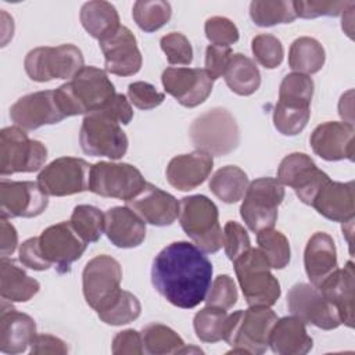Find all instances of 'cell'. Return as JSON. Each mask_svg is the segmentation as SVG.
Masks as SVG:
<instances>
[{
    "label": "cell",
    "instance_id": "cell-1",
    "mask_svg": "<svg viewBox=\"0 0 355 355\" xmlns=\"http://www.w3.org/2000/svg\"><path fill=\"white\" fill-rule=\"evenodd\" d=\"M212 272L211 261L198 247L189 241H173L155 255L151 283L172 305L191 309L205 301Z\"/></svg>",
    "mask_w": 355,
    "mask_h": 355
},
{
    "label": "cell",
    "instance_id": "cell-2",
    "mask_svg": "<svg viewBox=\"0 0 355 355\" xmlns=\"http://www.w3.org/2000/svg\"><path fill=\"white\" fill-rule=\"evenodd\" d=\"M54 92L65 116L98 111L116 94L107 72L92 65L79 69Z\"/></svg>",
    "mask_w": 355,
    "mask_h": 355
},
{
    "label": "cell",
    "instance_id": "cell-3",
    "mask_svg": "<svg viewBox=\"0 0 355 355\" xmlns=\"http://www.w3.org/2000/svg\"><path fill=\"white\" fill-rule=\"evenodd\" d=\"M277 315L269 306H250L227 315L223 340L232 347V354H263L269 345L270 331Z\"/></svg>",
    "mask_w": 355,
    "mask_h": 355
},
{
    "label": "cell",
    "instance_id": "cell-4",
    "mask_svg": "<svg viewBox=\"0 0 355 355\" xmlns=\"http://www.w3.org/2000/svg\"><path fill=\"white\" fill-rule=\"evenodd\" d=\"M179 222L196 247L205 254H214L223 245L218 207L202 194L182 198Z\"/></svg>",
    "mask_w": 355,
    "mask_h": 355
},
{
    "label": "cell",
    "instance_id": "cell-5",
    "mask_svg": "<svg viewBox=\"0 0 355 355\" xmlns=\"http://www.w3.org/2000/svg\"><path fill=\"white\" fill-rule=\"evenodd\" d=\"M234 272L250 306H272L279 300L280 283L259 248H250L236 261Z\"/></svg>",
    "mask_w": 355,
    "mask_h": 355
},
{
    "label": "cell",
    "instance_id": "cell-6",
    "mask_svg": "<svg viewBox=\"0 0 355 355\" xmlns=\"http://www.w3.org/2000/svg\"><path fill=\"white\" fill-rule=\"evenodd\" d=\"M190 139L198 151L222 157L237 148L240 130L234 116L222 107H215L197 116L190 125Z\"/></svg>",
    "mask_w": 355,
    "mask_h": 355
},
{
    "label": "cell",
    "instance_id": "cell-7",
    "mask_svg": "<svg viewBox=\"0 0 355 355\" xmlns=\"http://www.w3.org/2000/svg\"><path fill=\"white\" fill-rule=\"evenodd\" d=\"M79 143L85 154L111 159L122 158L129 144L121 123L103 110L85 115L79 132Z\"/></svg>",
    "mask_w": 355,
    "mask_h": 355
},
{
    "label": "cell",
    "instance_id": "cell-8",
    "mask_svg": "<svg viewBox=\"0 0 355 355\" xmlns=\"http://www.w3.org/2000/svg\"><path fill=\"white\" fill-rule=\"evenodd\" d=\"M85 60L80 49L67 43L55 47L43 46L31 50L24 61L25 72L35 82L72 79L82 69Z\"/></svg>",
    "mask_w": 355,
    "mask_h": 355
},
{
    "label": "cell",
    "instance_id": "cell-9",
    "mask_svg": "<svg viewBox=\"0 0 355 355\" xmlns=\"http://www.w3.org/2000/svg\"><path fill=\"white\" fill-rule=\"evenodd\" d=\"M243 197L240 215L251 232L258 233L275 226L277 208L284 198V187L277 179L259 178L252 180Z\"/></svg>",
    "mask_w": 355,
    "mask_h": 355
},
{
    "label": "cell",
    "instance_id": "cell-10",
    "mask_svg": "<svg viewBox=\"0 0 355 355\" xmlns=\"http://www.w3.org/2000/svg\"><path fill=\"white\" fill-rule=\"evenodd\" d=\"M47 159V148L28 137L24 129L8 126L0 132V175L36 172Z\"/></svg>",
    "mask_w": 355,
    "mask_h": 355
},
{
    "label": "cell",
    "instance_id": "cell-11",
    "mask_svg": "<svg viewBox=\"0 0 355 355\" xmlns=\"http://www.w3.org/2000/svg\"><path fill=\"white\" fill-rule=\"evenodd\" d=\"M146 183L141 172L130 164L100 161L90 166L89 190L101 197L129 201Z\"/></svg>",
    "mask_w": 355,
    "mask_h": 355
},
{
    "label": "cell",
    "instance_id": "cell-12",
    "mask_svg": "<svg viewBox=\"0 0 355 355\" xmlns=\"http://www.w3.org/2000/svg\"><path fill=\"white\" fill-rule=\"evenodd\" d=\"M122 268L110 255L92 258L82 273L83 295L90 308L96 312L104 309L122 290Z\"/></svg>",
    "mask_w": 355,
    "mask_h": 355
},
{
    "label": "cell",
    "instance_id": "cell-13",
    "mask_svg": "<svg viewBox=\"0 0 355 355\" xmlns=\"http://www.w3.org/2000/svg\"><path fill=\"white\" fill-rule=\"evenodd\" d=\"M90 166L85 159L61 157L46 165L37 176V184L47 196L64 197L89 190Z\"/></svg>",
    "mask_w": 355,
    "mask_h": 355
},
{
    "label": "cell",
    "instance_id": "cell-14",
    "mask_svg": "<svg viewBox=\"0 0 355 355\" xmlns=\"http://www.w3.org/2000/svg\"><path fill=\"white\" fill-rule=\"evenodd\" d=\"M288 311L304 323L323 330H333L341 324L337 308L329 302L318 287L297 283L287 293Z\"/></svg>",
    "mask_w": 355,
    "mask_h": 355
},
{
    "label": "cell",
    "instance_id": "cell-15",
    "mask_svg": "<svg viewBox=\"0 0 355 355\" xmlns=\"http://www.w3.org/2000/svg\"><path fill=\"white\" fill-rule=\"evenodd\" d=\"M277 180L294 189L304 204L312 205L320 189L330 182V178L316 166L309 155L291 153L282 159L277 168Z\"/></svg>",
    "mask_w": 355,
    "mask_h": 355
},
{
    "label": "cell",
    "instance_id": "cell-16",
    "mask_svg": "<svg viewBox=\"0 0 355 355\" xmlns=\"http://www.w3.org/2000/svg\"><path fill=\"white\" fill-rule=\"evenodd\" d=\"M39 247L43 258L62 275L68 273L71 265L83 255L87 243L75 232L69 222H60L42 232Z\"/></svg>",
    "mask_w": 355,
    "mask_h": 355
},
{
    "label": "cell",
    "instance_id": "cell-17",
    "mask_svg": "<svg viewBox=\"0 0 355 355\" xmlns=\"http://www.w3.org/2000/svg\"><path fill=\"white\" fill-rule=\"evenodd\" d=\"M162 86L183 107H197L202 104L212 92L214 79L205 69L200 68H166L161 76Z\"/></svg>",
    "mask_w": 355,
    "mask_h": 355
},
{
    "label": "cell",
    "instance_id": "cell-18",
    "mask_svg": "<svg viewBox=\"0 0 355 355\" xmlns=\"http://www.w3.org/2000/svg\"><path fill=\"white\" fill-rule=\"evenodd\" d=\"M49 196L37 182H0V215L1 218H35L46 211Z\"/></svg>",
    "mask_w": 355,
    "mask_h": 355
},
{
    "label": "cell",
    "instance_id": "cell-19",
    "mask_svg": "<svg viewBox=\"0 0 355 355\" xmlns=\"http://www.w3.org/2000/svg\"><path fill=\"white\" fill-rule=\"evenodd\" d=\"M11 121L24 130H33L44 125L58 123L64 118L54 90L35 92L18 98L10 108Z\"/></svg>",
    "mask_w": 355,
    "mask_h": 355
},
{
    "label": "cell",
    "instance_id": "cell-20",
    "mask_svg": "<svg viewBox=\"0 0 355 355\" xmlns=\"http://www.w3.org/2000/svg\"><path fill=\"white\" fill-rule=\"evenodd\" d=\"M105 60V71L118 76H130L141 68V53L132 31L121 25L112 35L98 42Z\"/></svg>",
    "mask_w": 355,
    "mask_h": 355
},
{
    "label": "cell",
    "instance_id": "cell-21",
    "mask_svg": "<svg viewBox=\"0 0 355 355\" xmlns=\"http://www.w3.org/2000/svg\"><path fill=\"white\" fill-rule=\"evenodd\" d=\"M355 129L348 122H324L311 133L309 143L316 155L326 161L354 159Z\"/></svg>",
    "mask_w": 355,
    "mask_h": 355
},
{
    "label": "cell",
    "instance_id": "cell-22",
    "mask_svg": "<svg viewBox=\"0 0 355 355\" xmlns=\"http://www.w3.org/2000/svg\"><path fill=\"white\" fill-rule=\"evenodd\" d=\"M126 207L135 211L146 223L161 227L176 220L180 202L172 194L147 182L137 196L126 201Z\"/></svg>",
    "mask_w": 355,
    "mask_h": 355
},
{
    "label": "cell",
    "instance_id": "cell-23",
    "mask_svg": "<svg viewBox=\"0 0 355 355\" xmlns=\"http://www.w3.org/2000/svg\"><path fill=\"white\" fill-rule=\"evenodd\" d=\"M214 166L212 155L193 151L173 157L166 166V179L178 190L189 191L205 182Z\"/></svg>",
    "mask_w": 355,
    "mask_h": 355
},
{
    "label": "cell",
    "instance_id": "cell-24",
    "mask_svg": "<svg viewBox=\"0 0 355 355\" xmlns=\"http://www.w3.org/2000/svg\"><path fill=\"white\" fill-rule=\"evenodd\" d=\"M318 288L323 297L337 308L341 323L354 327L355 275L352 261H348L341 269L337 268L318 286Z\"/></svg>",
    "mask_w": 355,
    "mask_h": 355
},
{
    "label": "cell",
    "instance_id": "cell-25",
    "mask_svg": "<svg viewBox=\"0 0 355 355\" xmlns=\"http://www.w3.org/2000/svg\"><path fill=\"white\" fill-rule=\"evenodd\" d=\"M104 215V233L115 247L133 248L144 241L146 222L129 207H114Z\"/></svg>",
    "mask_w": 355,
    "mask_h": 355
},
{
    "label": "cell",
    "instance_id": "cell-26",
    "mask_svg": "<svg viewBox=\"0 0 355 355\" xmlns=\"http://www.w3.org/2000/svg\"><path fill=\"white\" fill-rule=\"evenodd\" d=\"M36 336L35 320L12 306L6 309L1 304L0 315V351L10 355L24 352Z\"/></svg>",
    "mask_w": 355,
    "mask_h": 355
},
{
    "label": "cell",
    "instance_id": "cell-27",
    "mask_svg": "<svg viewBox=\"0 0 355 355\" xmlns=\"http://www.w3.org/2000/svg\"><path fill=\"white\" fill-rule=\"evenodd\" d=\"M312 207L326 219L333 222H347L355 215L354 182H329L315 197Z\"/></svg>",
    "mask_w": 355,
    "mask_h": 355
},
{
    "label": "cell",
    "instance_id": "cell-28",
    "mask_svg": "<svg viewBox=\"0 0 355 355\" xmlns=\"http://www.w3.org/2000/svg\"><path fill=\"white\" fill-rule=\"evenodd\" d=\"M304 266L315 287L337 269V251L331 236L324 232L311 236L304 251Z\"/></svg>",
    "mask_w": 355,
    "mask_h": 355
},
{
    "label": "cell",
    "instance_id": "cell-29",
    "mask_svg": "<svg viewBox=\"0 0 355 355\" xmlns=\"http://www.w3.org/2000/svg\"><path fill=\"white\" fill-rule=\"evenodd\" d=\"M269 345L277 355H305L312 349L313 340L306 333L305 323L293 315L277 319L269 336Z\"/></svg>",
    "mask_w": 355,
    "mask_h": 355
},
{
    "label": "cell",
    "instance_id": "cell-30",
    "mask_svg": "<svg viewBox=\"0 0 355 355\" xmlns=\"http://www.w3.org/2000/svg\"><path fill=\"white\" fill-rule=\"evenodd\" d=\"M40 290L36 279L28 276L12 259L1 257L0 261V293L10 302H26Z\"/></svg>",
    "mask_w": 355,
    "mask_h": 355
},
{
    "label": "cell",
    "instance_id": "cell-31",
    "mask_svg": "<svg viewBox=\"0 0 355 355\" xmlns=\"http://www.w3.org/2000/svg\"><path fill=\"white\" fill-rule=\"evenodd\" d=\"M79 18L85 31L98 42L112 35L121 26L116 8L103 0L85 3L80 8Z\"/></svg>",
    "mask_w": 355,
    "mask_h": 355
},
{
    "label": "cell",
    "instance_id": "cell-32",
    "mask_svg": "<svg viewBox=\"0 0 355 355\" xmlns=\"http://www.w3.org/2000/svg\"><path fill=\"white\" fill-rule=\"evenodd\" d=\"M227 87L239 96H250L259 89L261 73L255 62L241 53L232 55L223 73Z\"/></svg>",
    "mask_w": 355,
    "mask_h": 355
},
{
    "label": "cell",
    "instance_id": "cell-33",
    "mask_svg": "<svg viewBox=\"0 0 355 355\" xmlns=\"http://www.w3.org/2000/svg\"><path fill=\"white\" fill-rule=\"evenodd\" d=\"M326 61L323 46L313 37L301 36L295 39L288 50V67L304 75L319 72Z\"/></svg>",
    "mask_w": 355,
    "mask_h": 355
},
{
    "label": "cell",
    "instance_id": "cell-34",
    "mask_svg": "<svg viewBox=\"0 0 355 355\" xmlns=\"http://www.w3.org/2000/svg\"><path fill=\"white\" fill-rule=\"evenodd\" d=\"M311 116V103L279 98L273 110V125L284 136H295L304 130Z\"/></svg>",
    "mask_w": 355,
    "mask_h": 355
},
{
    "label": "cell",
    "instance_id": "cell-35",
    "mask_svg": "<svg viewBox=\"0 0 355 355\" xmlns=\"http://www.w3.org/2000/svg\"><path fill=\"white\" fill-rule=\"evenodd\" d=\"M248 184L247 173L236 165L222 166L209 179V190L226 204H233L241 200Z\"/></svg>",
    "mask_w": 355,
    "mask_h": 355
},
{
    "label": "cell",
    "instance_id": "cell-36",
    "mask_svg": "<svg viewBox=\"0 0 355 355\" xmlns=\"http://www.w3.org/2000/svg\"><path fill=\"white\" fill-rule=\"evenodd\" d=\"M144 351L151 355L182 354L186 344L171 327L161 323H151L141 331Z\"/></svg>",
    "mask_w": 355,
    "mask_h": 355
},
{
    "label": "cell",
    "instance_id": "cell-37",
    "mask_svg": "<svg viewBox=\"0 0 355 355\" xmlns=\"http://www.w3.org/2000/svg\"><path fill=\"white\" fill-rule=\"evenodd\" d=\"M250 17L258 26L290 24L297 18L293 1L287 0H254L250 4Z\"/></svg>",
    "mask_w": 355,
    "mask_h": 355
},
{
    "label": "cell",
    "instance_id": "cell-38",
    "mask_svg": "<svg viewBox=\"0 0 355 355\" xmlns=\"http://www.w3.org/2000/svg\"><path fill=\"white\" fill-rule=\"evenodd\" d=\"M141 305L136 295L121 290L119 294L101 311L97 312L101 322L111 326H121L136 320L140 316Z\"/></svg>",
    "mask_w": 355,
    "mask_h": 355
},
{
    "label": "cell",
    "instance_id": "cell-39",
    "mask_svg": "<svg viewBox=\"0 0 355 355\" xmlns=\"http://www.w3.org/2000/svg\"><path fill=\"white\" fill-rule=\"evenodd\" d=\"M132 15L137 26L150 33L158 31L171 19L172 7L162 0H139L133 4Z\"/></svg>",
    "mask_w": 355,
    "mask_h": 355
},
{
    "label": "cell",
    "instance_id": "cell-40",
    "mask_svg": "<svg viewBox=\"0 0 355 355\" xmlns=\"http://www.w3.org/2000/svg\"><path fill=\"white\" fill-rule=\"evenodd\" d=\"M257 243L270 268L283 269L288 265L291 257L290 243L282 232L273 227L263 229L257 233Z\"/></svg>",
    "mask_w": 355,
    "mask_h": 355
},
{
    "label": "cell",
    "instance_id": "cell-41",
    "mask_svg": "<svg viewBox=\"0 0 355 355\" xmlns=\"http://www.w3.org/2000/svg\"><path fill=\"white\" fill-rule=\"evenodd\" d=\"M69 223L87 244L96 243L104 233L105 215L93 205L82 204L73 208Z\"/></svg>",
    "mask_w": 355,
    "mask_h": 355
},
{
    "label": "cell",
    "instance_id": "cell-42",
    "mask_svg": "<svg viewBox=\"0 0 355 355\" xmlns=\"http://www.w3.org/2000/svg\"><path fill=\"white\" fill-rule=\"evenodd\" d=\"M227 319L226 309L207 305L200 309L193 320L196 336L204 343H218L223 340L225 323Z\"/></svg>",
    "mask_w": 355,
    "mask_h": 355
},
{
    "label": "cell",
    "instance_id": "cell-43",
    "mask_svg": "<svg viewBox=\"0 0 355 355\" xmlns=\"http://www.w3.org/2000/svg\"><path fill=\"white\" fill-rule=\"evenodd\" d=\"M251 50L255 60L265 68L273 69L277 68L284 55L282 42L269 33L257 35L251 42Z\"/></svg>",
    "mask_w": 355,
    "mask_h": 355
},
{
    "label": "cell",
    "instance_id": "cell-44",
    "mask_svg": "<svg viewBox=\"0 0 355 355\" xmlns=\"http://www.w3.org/2000/svg\"><path fill=\"white\" fill-rule=\"evenodd\" d=\"M161 49L172 65H190L193 61V47L189 39L180 32H171L161 37Z\"/></svg>",
    "mask_w": 355,
    "mask_h": 355
},
{
    "label": "cell",
    "instance_id": "cell-45",
    "mask_svg": "<svg viewBox=\"0 0 355 355\" xmlns=\"http://www.w3.org/2000/svg\"><path fill=\"white\" fill-rule=\"evenodd\" d=\"M237 288L234 280L229 275H219L211 283L209 291L205 297L207 305L230 309L237 302Z\"/></svg>",
    "mask_w": 355,
    "mask_h": 355
},
{
    "label": "cell",
    "instance_id": "cell-46",
    "mask_svg": "<svg viewBox=\"0 0 355 355\" xmlns=\"http://www.w3.org/2000/svg\"><path fill=\"white\" fill-rule=\"evenodd\" d=\"M352 1H326V0H297L293 1L297 17L318 18V17H337Z\"/></svg>",
    "mask_w": 355,
    "mask_h": 355
},
{
    "label": "cell",
    "instance_id": "cell-47",
    "mask_svg": "<svg viewBox=\"0 0 355 355\" xmlns=\"http://www.w3.org/2000/svg\"><path fill=\"white\" fill-rule=\"evenodd\" d=\"M205 36L214 46L230 47L239 40L237 26L225 17H211L205 21Z\"/></svg>",
    "mask_w": 355,
    "mask_h": 355
},
{
    "label": "cell",
    "instance_id": "cell-48",
    "mask_svg": "<svg viewBox=\"0 0 355 355\" xmlns=\"http://www.w3.org/2000/svg\"><path fill=\"white\" fill-rule=\"evenodd\" d=\"M313 96V80L309 75L293 72L283 78L279 87V98H293L311 103Z\"/></svg>",
    "mask_w": 355,
    "mask_h": 355
},
{
    "label": "cell",
    "instance_id": "cell-49",
    "mask_svg": "<svg viewBox=\"0 0 355 355\" xmlns=\"http://www.w3.org/2000/svg\"><path fill=\"white\" fill-rule=\"evenodd\" d=\"M223 247L227 258L233 262L251 248L247 230L237 222L229 220L223 227Z\"/></svg>",
    "mask_w": 355,
    "mask_h": 355
},
{
    "label": "cell",
    "instance_id": "cell-50",
    "mask_svg": "<svg viewBox=\"0 0 355 355\" xmlns=\"http://www.w3.org/2000/svg\"><path fill=\"white\" fill-rule=\"evenodd\" d=\"M129 101L140 110H153L162 104L165 94L147 82H133L128 86Z\"/></svg>",
    "mask_w": 355,
    "mask_h": 355
},
{
    "label": "cell",
    "instance_id": "cell-51",
    "mask_svg": "<svg viewBox=\"0 0 355 355\" xmlns=\"http://www.w3.org/2000/svg\"><path fill=\"white\" fill-rule=\"evenodd\" d=\"M233 55L230 47H220L209 44L205 50V71L215 80L223 76L227 64Z\"/></svg>",
    "mask_w": 355,
    "mask_h": 355
},
{
    "label": "cell",
    "instance_id": "cell-52",
    "mask_svg": "<svg viewBox=\"0 0 355 355\" xmlns=\"http://www.w3.org/2000/svg\"><path fill=\"white\" fill-rule=\"evenodd\" d=\"M143 352L141 333L133 329L119 331L112 340V354L115 355H141Z\"/></svg>",
    "mask_w": 355,
    "mask_h": 355
},
{
    "label": "cell",
    "instance_id": "cell-53",
    "mask_svg": "<svg viewBox=\"0 0 355 355\" xmlns=\"http://www.w3.org/2000/svg\"><path fill=\"white\" fill-rule=\"evenodd\" d=\"M19 261L24 266L32 270H47L51 268V265L42 255L39 247V237H31L21 244Z\"/></svg>",
    "mask_w": 355,
    "mask_h": 355
},
{
    "label": "cell",
    "instance_id": "cell-54",
    "mask_svg": "<svg viewBox=\"0 0 355 355\" xmlns=\"http://www.w3.org/2000/svg\"><path fill=\"white\" fill-rule=\"evenodd\" d=\"M31 354H55L65 355L68 352L67 343L51 334H36L31 343Z\"/></svg>",
    "mask_w": 355,
    "mask_h": 355
},
{
    "label": "cell",
    "instance_id": "cell-55",
    "mask_svg": "<svg viewBox=\"0 0 355 355\" xmlns=\"http://www.w3.org/2000/svg\"><path fill=\"white\" fill-rule=\"evenodd\" d=\"M110 116L122 125H128L133 118V110L130 101L123 94H115L103 108Z\"/></svg>",
    "mask_w": 355,
    "mask_h": 355
},
{
    "label": "cell",
    "instance_id": "cell-56",
    "mask_svg": "<svg viewBox=\"0 0 355 355\" xmlns=\"http://www.w3.org/2000/svg\"><path fill=\"white\" fill-rule=\"evenodd\" d=\"M0 244L1 257L11 255L18 245V233L7 218H0Z\"/></svg>",
    "mask_w": 355,
    "mask_h": 355
}]
</instances>
